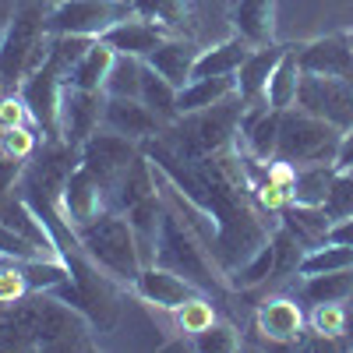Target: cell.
<instances>
[{
	"label": "cell",
	"mask_w": 353,
	"mask_h": 353,
	"mask_svg": "<svg viewBox=\"0 0 353 353\" xmlns=\"http://www.w3.org/2000/svg\"><path fill=\"white\" fill-rule=\"evenodd\" d=\"M74 233H78V244L88 254V261L99 265V272H106L110 279L124 283V286H134V279L141 272V254H138L134 230L124 212L103 209L92 223L78 226Z\"/></svg>",
	"instance_id": "3"
},
{
	"label": "cell",
	"mask_w": 353,
	"mask_h": 353,
	"mask_svg": "<svg viewBox=\"0 0 353 353\" xmlns=\"http://www.w3.org/2000/svg\"><path fill=\"white\" fill-rule=\"evenodd\" d=\"M25 163L28 159H14V156L0 152V205H4L8 198H14V191L21 184V173H25Z\"/></svg>",
	"instance_id": "44"
},
{
	"label": "cell",
	"mask_w": 353,
	"mask_h": 353,
	"mask_svg": "<svg viewBox=\"0 0 353 353\" xmlns=\"http://www.w3.org/2000/svg\"><path fill=\"white\" fill-rule=\"evenodd\" d=\"M272 248H276V265H272V279H269V283H283V279H290V276H297L301 258L307 254V251L301 248V241L293 237L290 230L276 226V230H272Z\"/></svg>",
	"instance_id": "36"
},
{
	"label": "cell",
	"mask_w": 353,
	"mask_h": 353,
	"mask_svg": "<svg viewBox=\"0 0 353 353\" xmlns=\"http://www.w3.org/2000/svg\"><path fill=\"white\" fill-rule=\"evenodd\" d=\"M343 134L336 124L321 121V117L290 106L279 113V145L276 159L293 163V166H318V163H336Z\"/></svg>",
	"instance_id": "5"
},
{
	"label": "cell",
	"mask_w": 353,
	"mask_h": 353,
	"mask_svg": "<svg viewBox=\"0 0 353 353\" xmlns=\"http://www.w3.org/2000/svg\"><path fill=\"white\" fill-rule=\"evenodd\" d=\"M103 209H106L103 184H99L85 166H78L68 181H64V191H61V216L78 230V226H85V223H92Z\"/></svg>",
	"instance_id": "15"
},
{
	"label": "cell",
	"mask_w": 353,
	"mask_h": 353,
	"mask_svg": "<svg viewBox=\"0 0 353 353\" xmlns=\"http://www.w3.org/2000/svg\"><path fill=\"white\" fill-rule=\"evenodd\" d=\"M39 339V293L0 307V350H36Z\"/></svg>",
	"instance_id": "18"
},
{
	"label": "cell",
	"mask_w": 353,
	"mask_h": 353,
	"mask_svg": "<svg viewBox=\"0 0 353 353\" xmlns=\"http://www.w3.org/2000/svg\"><path fill=\"white\" fill-rule=\"evenodd\" d=\"M343 346L353 350V311L350 307H346V336H343Z\"/></svg>",
	"instance_id": "48"
},
{
	"label": "cell",
	"mask_w": 353,
	"mask_h": 353,
	"mask_svg": "<svg viewBox=\"0 0 353 353\" xmlns=\"http://www.w3.org/2000/svg\"><path fill=\"white\" fill-rule=\"evenodd\" d=\"M321 209H325V216L332 223L353 216V170H339L332 176V184H329V194L325 201H321Z\"/></svg>",
	"instance_id": "38"
},
{
	"label": "cell",
	"mask_w": 353,
	"mask_h": 353,
	"mask_svg": "<svg viewBox=\"0 0 353 353\" xmlns=\"http://www.w3.org/2000/svg\"><path fill=\"white\" fill-rule=\"evenodd\" d=\"M0 254L4 258H50L43 248H36L28 237H21V233L14 226H8L4 219H0Z\"/></svg>",
	"instance_id": "42"
},
{
	"label": "cell",
	"mask_w": 353,
	"mask_h": 353,
	"mask_svg": "<svg viewBox=\"0 0 353 353\" xmlns=\"http://www.w3.org/2000/svg\"><path fill=\"white\" fill-rule=\"evenodd\" d=\"M113 50L103 43V39H96L92 46H88V53L81 57V61L71 68V74H68V85H74V88H88V92H103V85H106V74H110V64H113Z\"/></svg>",
	"instance_id": "30"
},
{
	"label": "cell",
	"mask_w": 353,
	"mask_h": 353,
	"mask_svg": "<svg viewBox=\"0 0 353 353\" xmlns=\"http://www.w3.org/2000/svg\"><path fill=\"white\" fill-rule=\"evenodd\" d=\"M36 149H39V138H36V131L28 128V124H21V128H4V131H0V152H4V156L32 159Z\"/></svg>",
	"instance_id": "41"
},
{
	"label": "cell",
	"mask_w": 353,
	"mask_h": 353,
	"mask_svg": "<svg viewBox=\"0 0 353 353\" xmlns=\"http://www.w3.org/2000/svg\"><path fill=\"white\" fill-rule=\"evenodd\" d=\"M230 96H237V74H216V78H191L181 92H176V110L194 113L205 106H216Z\"/></svg>",
	"instance_id": "26"
},
{
	"label": "cell",
	"mask_w": 353,
	"mask_h": 353,
	"mask_svg": "<svg viewBox=\"0 0 353 353\" xmlns=\"http://www.w3.org/2000/svg\"><path fill=\"white\" fill-rule=\"evenodd\" d=\"M286 53V46L269 43V46H254L248 53V61L237 68V96L248 103H261L265 99V85H269V74L276 71L279 57Z\"/></svg>",
	"instance_id": "21"
},
{
	"label": "cell",
	"mask_w": 353,
	"mask_h": 353,
	"mask_svg": "<svg viewBox=\"0 0 353 353\" xmlns=\"http://www.w3.org/2000/svg\"><path fill=\"white\" fill-rule=\"evenodd\" d=\"M28 293H32V286H28L18 258H4V254H0V307L25 301Z\"/></svg>",
	"instance_id": "40"
},
{
	"label": "cell",
	"mask_w": 353,
	"mask_h": 353,
	"mask_svg": "<svg viewBox=\"0 0 353 353\" xmlns=\"http://www.w3.org/2000/svg\"><path fill=\"white\" fill-rule=\"evenodd\" d=\"M128 4L138 18L163 25L173 36H184L191 28V0H128Z\"/></svg>",
	"instance_id": "29"
},
{
	"label": "cell",
	"mask_w": 353,
	"mask_h": 353,
	"mask_svg": "<svg viewBox=\"0 0 353 353\" xmlns=\"http://www.w3.org/2000/svg\"><path fill=\"white\" fill-rule=\"evenodd\" d=\"M272 265H276V248H272V237L269 244H261L248 261H241L233 272H226V286L233 293H248V290H258L272 279Z\"/></svg>",
	"instance_id": "31"
},
{
	"label": "cell",
	"mask_w": 353,
	"mask_h": 353,
	"mask_svg": "<svg viewBox=\"0 0 353 353\" xmlns=\"http://www.w3.org/2000/svg\"><path fill=\"white\" fill-rule=\"evenodd\" d=\"M141 68H145V61H138V57L117 53L113 64H110L103 92L106 96H131V99H138V92H141Z\"/></svg>",
	"instance_id": "33"
},
{
	"label": "cell",
	"mask_w": 353,
	"mask_h": 353,
	"mask_svg": "<svg viewBox=\"0 0 353 353\" xmlns=\"http://www.w3.org/2000/svg\"><path fill=\"white\" fill-rule=\"evenodd\" d=\"M103 103H106V92H88V88L64 85V96H61V138L81 149V141L103 128Z\"/></svg>",
	"instance_id": "11"
},
{
	"label": "cell",
	"mask_w": 353,
	"mask_h": 353,
	"mask_svg": "<svg viewBox=\"0 0 353 353\" xmlns=\"http://www.w3.org/2000/svg\"><path fill=\"white\" fill-rule=\"evenodd\" d=\"M336 170H353V128L343 134V145H339V156H336Z\"/></svg>",
	"instance_id": "46"
},
{
	"label": "cell",
	"mask_w": 353,
	"mask_h": 353,
	"mask_svg": "<svg viewBox=\"0 0 353 353\" xmlns=\"http://www.w3.org/2000/svg\"><path fill=\"white\" fill-rule=\"evenodd\" d=\"M50 53V32H46V11L36 0H18V11L0 36V81L21 85L32 71L43 68Z\"/></svg>",
	"instance_id": "4"
},
{
	"label": "cell",
	"mask_w": 353,
	"mask_h": 353,
	"mask_svg": "<svg viewBox=\"0 0 353 353\" xmlns=\"http://www.w3.org/2000/svg\"><path fill=\"white\" fill-rule=\"evenodd\" d=\"M14 11H18V0H0V36L8 32V25H11Z\"/></svg>",
	"instance_id": "47"
},
{
	"label": "cell",
	"mask_w": 353,
	"mask_h": 353,
	"mask_svg": "<svg viewBox=\"0 0 353 353\" xmlns=\"http://www.w3.org/2000/svg\"><path fill=\"white\" fill-rule=\"evenodd\" d=\"M301 301L318 307V304H343L353 297V269H336V272H314L301 276Z\"/></svg>",
	"instance_id": "25"
},
{
	"label": "cell",
	"mask_w": 353,
	"mask_h": 353,
	"mask_svg": "<svg viewBox=\"0 0 353 353\" xmlns=\"http://www.w3.org/2000/svg\"><path fill=\"white\" fill-rule=\"evenodd\" d=\"M297 85H301V61H297V46H286V53L279 57L276 71L269 74V85H265V103L269 110H290L297 103Z\"/></svg>",
	"instance_id": "27"
},
{
	"label": "cell",
	"mask_w": 353,
	"mask_h": 353,
	"mask_svg": "<svg viewBox=\"0 0 353 353\" xmlns=\"http://www.w3.org/2000/svg\"><path fill=\"white\" fill-rule=\"evenodd\" d=\"M241 113H244V99L230 96L216 106H205L194 113H181L173 124H166L159 131V138L181 159H205L226 152L237 145V131H241Z\"/></svg>",
	"instance_id": "1"
},
{
	"label": "cell",
	"mask_w": 353,
	"mask_h": 353,
	"mask_svg": "<svg viewBox=\"0 0 353 353\" xmlns=\"http://www.w3.org/2000/svg\"><path fill=\"white\" fill-rule=\"evenodd\" d=\"M297 61H301V71H307V74L353 78V43H350V32H336V36H321V39L301 43L297 46Z\"/></svg>",
	"instance_id": "12"
},
{
	"label": "cell",
	"mask_w": 353,
	"mask_h": 353,
	"mask_svg": "<svg viewBox=\"0 0 353 353\" xmlns=\"http://www.w3.org/2000/svg\"><path fill=\"white\" fill-rule=\"evenodd\" d=\"M163 198L159 194H149L134 201L131 209H124L131 230H134V244H138V254H141V265H152L156 261V241H159V219H163Z\"/></svg>",
	"instance_id": "23"
},
{
	"label": "cell",
	"mask_w": 353,
	"mask_h": 353,
	"mask_svg": "<svg viewBox=\"0 0 353 353\" xmlns=\"http://www.w3.org/2000/svg\"><path fill=\"white\" fill-rule=\"evenodd\" d=\"M336 163H318V166H297L293 173V188H290V201L297 205H321L329 194V184L336 176Z\"/></svg>",
	"instance_id": "32"
},
{
	"label": "cell",
	"mask_w": 353,
	"mask_h": 353,
	"mask_svg": "<svg viewBox=\"0 0 353 353\" xmlns=\"http://www.w3.org/2000/svg\"><path fill=\"white\" fill-rule=\"evenodd\" d=\"M138 297L145 304H152L159 311H176L188 297H194V293H201L198 286H191L184 276H176L170 269H163V265H141V272L131 286Z\"/></svg>",
	"instance_id": "14"
},
{
	"label": "cell",
	"mask_w": 353,
	"mask_h": 353,
	"mask_svg": "<svg viewBox=\"0 0 353 353\" xmlns=\"http://www.w3.org/2000/svg\"><path fill=\"white\" fill-rule=\"evenodd\" d=\"M152 265H163V269L184 276L201 293H223V290H230L226 276L216 269L209 248H201V237L188 226V219L176 209H163L159 241H156V261Z\"/></svg>",
	"instance_id": "2"
},
{
	"label": "cell",
	"mask_w": 353,
	"mask_h": 353,
	"mask_svg": "<svg viewBox=\"0 0 353 353\" xmlns=\"http://www.w3.org/2000/svg\"><path fill=\"white\" fill-rule=\"evenodd\" d=\"M321 121L336 124L339 131L353 128V78H332V74H307L301 71L297 85V103Z\"/></svg>",
	"instance_id": "8"
},
{
	"label": "cell",
	"mask_w": 353,
	"mask_h": 353,
	"mask_svg": "<svg viewBox=\"0 0 353 353\" xmlns=\"http://www.w3.org/2000/svg\"><path fill=\"white\" fill-rule=\"evenodd\" d=\"M68 78L57 71L50 61H43L39 71L21 78L18 92L32 110V124L43 131V138H61V96H64Z\"/></svg>",
	"instance_id": "10"
},
{
	"label": "cell",
	"mask_w": 353,
	"mask_h": 353,
	"mask_svg": "<svg viewBox=\"0 0 353 353\" xmlns=\"http://www.w3.org/2000/svg\"><path fill=\"white\" fill-rule=\"evenodd\" d=\"M254 329L269 339V343H301V336L307 332V318L301 311L297 301H290V297H269V301H261L258 314H254Z\"/></svg>",
	"instance_id": "16"
},
{
	"label": "cell",
	"mask_w": 353,
	"mask_h": 353,
	"mask_svg": "<svg viewBox=\"0 0 353 353\" xmlns=\"http://www.w3.org/2000/svg\"><path fill=\"white\" fill-rule=\"evenodd\" d=\"M103 128H110V131H117V134H124V138H131V141L141 145L145 138L159 134L166 124L141 99L106 96V103H103Z\"/></svg>",
	"instance_id": "13"
},
{
	"label": "cell",
	"mask_w": 353,
	"mask_h": 353,
	"mask_svg": "<svg viewBox=\"0 0 353 353\" xmlns=\"http://www.w3.org/2000/svg\"><path fill=\"white\" fill-rule=\"evenodd\" d=\"M336 269H353V248L350 244H318L301 258L297 276H314V272H336Z\"/></svg>",
	"instance_id": "34"
},
{
	"label": "cell",
	"mask_w": 353,
	"mask_h": 353,
	"mask_svg": "<svg viewBox=\"0 0 353 353\" xmlns=\"http://www.w3.org/2000/svg\"><path fill=\"white\" fill-rule=\"evenodd\" d=\"M173 32H166L163 25H156V21H149V18H138V14H131V18H124V21H117L113 28H106V32L99 36L113 53H128V57H138V61H145L163 39H170Z\"/></svg>",
	"instance_id": "17"
},
{
	"label": "cell",
	"mask_w": 353,
	"mask_h": 353,
	"mask_svg": "<svg viewBox=\"0 0 353 353\" xmlns=\"http://www.w3.org/2000/svg\"><path fill=\"white\" fill-rule=\"evenodd\" d=\"M276 4L279 0H233L230 4V25L241 39L251 46L276 43Z\"/></svg>",
	"instance_id": "19"
},
{
	"label": "cell",
	"mask_w": 353,
	"mask_h": 353,
	"mask_svg": "<svg viewBox=\"0 0 353 353\" xmlns=\"http://www.w3.org/2000/svg\"><path fill=\"white\" fill-rule=\"evenodd\" d=\"M92 318L57 293H39V339L36 350H92Z\"/></svg>",
	"instance_id": "7"
},
{
	"label": "cell",
	"mask_w": 353,
	"mask_h": 353,
	"mask_svg": "<svg viewBox=\"0 0 353 353\" xmlns=\"http://www.w3.org/2000/svg\"><path fill=\"white\" fill-rule=\"evenodd\" d=\"M128 0H61L46 11V32L50 36H92L99 39L106 28L131 18Z\"/></svg>",
	"instance_id": "6"
},
{
	"label": "cell",
	"mask_w": 353,
	"mask_h": 353,
	"mask_svg": "<svg viewBox=\"0 0 353 353\" xmlns=\"http://www.w3.org/2000/svg\"><path fill=\"white\" fill-rule=\"evenodd\" d=\"M188 346L198 350V353H237L241 350V332H237V325L216 318L212 325H205L201 332L188 336Z\"/></svg>",
	"instance_id": "35"
},
{
	"label": "cell",
	"mask_w": 353,
	"mask_h": 353,
	"mask_svg": "<svg viewBox=\"0 0 353 353\" xmlns=\"http://www.w3.org/2000/svg\"><path fill=\"white\" fill-rule=\"evenodd\" d=\"M325 244H350L353 248V216H346V219H339V223L329 226Z\"/></svg>",
	"instance_id": "45"
},
{
	"label": "cell",
	"mask_w": 353,
	"mask_h": 353,
	"mask_svg": "<svg viewBox=\"0 0 353 353\" xmlns=\"http://www.w3.org/2000/svg\"><path fill=\"white\" fill-rule=\"evenodd\" d=\"M307 332H314L321 339H332V343L343 346V336H346V307L343 304H318V307H311Z\"/></svg>",
	"instance_id": "37"
},
{
	"label": "cell",
	"mask_w": 353,
	"mask_h": 353,
	"mask_svg": "<svg viewBox=\"0 0 353 353\" xmlns=\"http://www.w3.org/2000/svg\"><path fill=\"white\" fill-rule=\"evenodd\" d=\"M198 53H201V46L191 36H170V39H163L149 57H145V64L156 68L170 85L184 88L191 81V68L198 61Z\"/></svg>",
	"instance_id": "20"
},
{
	"label": "cell",
	"mask_w": 353,
	"mask_h": 353,
	"mask_svg": "<svg viewBox=\"0 0 353 353\" xmlns=\"http://www.w3.org/2000/svg\"><path fill=\"white\" fill-rule=\"evenodd\" d=\"M279 226L290 230L293 237L301 241L304 251L325 244V233L332 226V219L325 216V209L321 205H297V201H286L283 212H279Z\"/></svg>",
	"instance_id": "22"
},
{
	"label": "cell",
	"mask_w": 353,
	"mask_h": 353,
	"mask_svg": "<svg viewBox=\"0 0 353 353\" xmlns=\"http://www.w3.org/2000/svg\"><path fill=\"white\" fill-rule=\"evenodd\" d=\"M350 43H353V32H350Z\"/></svg>",
	"instance_id": "49"
},
{
	"label": "cell",
	"mask_w": 353,
	"mask_h": 353,
	"mask_svg": "<svg viewBox=\"0 0 353 353\" xmlns=\"http://www.w3.org/2000/svg\"><path fill=\"white\" fill-rule=\"evenodd\" d=\"M28 121H32V110H28V103L21 99V92L0 96V131L4 128H21Z\"/></svg>",
	"instance_id": "43"
},
{
	"label": "cell",
	"mask_w": 353,
	"mask_h": 353,
	"mask_svg": "<svg viewBox=\"0 0 353 353\" xmlns=\"http://www.w3.org/2000/svg\"><path fill=\"white\" fill-rule=\"evenodd\" d=\"M141 152V145L117 134L110 128H99L96 134H88L81 141V166L103 184V194L113 191V184L121 181V173L131 166V159Z\"/></svg>",
	"instance_id": "9"
},
{
	"label": "cell",
	"mask_w": 353,
	"mask_h": 353,
	"mask_svg": "<svg viewBox=\"0 0 353 353\" xmlns=\"http://www.w3.org/2000/svg\"><path fill=\"white\" fill-rule=\"evenodd\" d=\"M254 46L248 39H241L237 32H233L230 39L216 43V46H205L198 53V61L191 68V78H216V74H237V68L248 61V53Z\"/></svg>",
	"instance_id": "24"
},
{
	"label": "cell",
	"mask_w": 353,
	"mask_h": 353,
	"mask_svg": "<svg viewBox=\"0 0 353 353\" xmlns=\"http://www.w3.org/2000/svg\"><path fill=\"white\" fill-rule=\"evenodd\" d=\"M173 314H176V325H181V332H188V336L201 332L205 325H212V321H216L212 301L205 297V293H194V297H188Z\"/></svg>",
	"instance_id": "39"
},
{
	"label": "cell",
	"mask_w": 353,
	"mask_h": 353,
	"mask_svg": "<svg viewBox=\"0 0 353 353\" xmlns=\"http://www.w3.org/2000/svg\"><path fill=\"white\" fill-rule=\"evenodd\" d=\"M176 92H181V88L170 85L156 68H149V64L141 68V92H138V99L149 106L163 124H173L176 117H181V110H176Z\"/></svg>",
	"instance_id": "28"
}]
</instances>
